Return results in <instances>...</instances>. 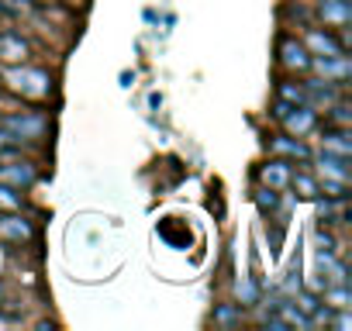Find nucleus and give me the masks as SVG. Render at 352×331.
I'll list each match as a JSON object with an SVG mask.
<instances>
[{"mask_svg": "<svg viewBox=\"0 0 352 331\" xmlns=\"http://www.w3.org/2000/svg\"><path fill=\"white\" fill-rule=\"evenodd\" d=\"M69 4H73V8H87V4H90V0H69Z\"/></svg>", "mask_w": 352, "mask_h": 331, "instance_id": "obj_25", "label": "nucleus"}, {"mask_svg": "<svg viewBox=\"0 0 352 331\" xmlns=\"http://www.w3.org/2000/svg\"><path fill=\"white\" fill-rule=\"evenodd\" d=\"M280 97H283L287 104H307V100H304V87H294V83H287V80L280 83Z\"/></svg>", "mask_w": 352, "mask_h": 331, "instance_id": "obj_19", "label": "nucleus"}, {"mask_svg": "<svg viewBox=\"0 0 352 331\" xmlns=\"http://www.w3.org/2000/svg\"><path fill=\"white\" fill-rule=\"evenodd\" d=\"M0 8H4V4H0Z\"/></svg>", "mask_w": 352, "mask_h": 331, "instance_id": "obj_28", "label": "nucleus"}, {"mask_svg": "<svg viewBox=\"0 0 352 331\" xmlns=\"http://www.w3.org/2000/svg\"><path fill=\"white\" fill-rule=\"evenodd\" d=\"M266 235H270V255H280L283 235H287V221H273V228H266Z\"/></svg>", "mask_w": 352, "mask_h": 331, "instance_id": "obj_16", "label": "nucleus"}, {"mask_svg": "<svg viewBox=\"0 0 352 331\" xmlns=\"http://www.w3.org/2000/svg\"><path fill=\"white\" fill-rule=\"evenodd\" d=\"M328 83H335V87H345V80L352 76V62H349V56L342 52V56H324V59H314L311 62Z\"/></svg>", "mask_w": 352, "mask_h": 331, "instance_id": "obj_4", "label": "nucleus"}, {"mask_svg": "<svg viewBox=\"0 0 352 331\" xmlns=\"http://www.w3.org/2000/svg\"><path fill=\"white\" fill-rule=\"evenodd\" d=\"M324 152H335V155H352V138H349V131L345 128H331V131H324Z\"/></svg>", "mask_w": 352, "mask_h": 331, "instance_id": "obj_14", "label": "nucleus"}, {"mask_svg": "<svg viewBox=\"0 0 352 331\" xmlns=\"http://www.w3.org/2000/svg\"><path fill=\"white\" fill-rule=\"evenodd\" d=\"M0 235L11 238V242H32L35 228H32V221H25V218H4V221H0Z\"/></svg>", "mask_w": 352, "mask_h": 331, "instance_id": "obj_13", "label": "nucleus"}, {"mask_svg": "<svg viewBox=\"0 0 352 331\" xmlns=\"http://www.w3.org/2000/svg\"><path fill=\"white\" fill-rule=\"evenodd\" d=\"M324 290H328V286H324ZM328 297L335 300L338 310H349V300H352V297H349V286H345V283H338V290H328Z\"/></svg>", "mask_w": 352, "mask_h": 331, "instance_id": "obj_20", "label": "nucleus"}, {"mask_svg": "<svg viewBox=\"0 0 352 331\" xmlns=\"http://www.w3.org/2000/svg\"><path fill=\"white\" fill-rule=\"evenodd\" d=\"M280 121H283V128H287L290 135H297V138H300V135H307V131L314 128V121H318V117H314V107H307V104H294Z\"/></svg>", "mask_w": 352, "mask_h": 331, "instance_id": "obj_6", "label": "nucleus"}, {"mask_svg": "<svg viewBox=\"0 0 352 331\" xmlns=\"http://www.w3.org/2000/svg\"><path fill=\"white\" fill-rule=\"evenodd\" d=\"M4 83H8L14 93L28 97V100H45V97L52 93V76H49L45 69H38V66L4 69Z\"/></svg>", "mask_w": 352, "mask_h": 331, "instance_id": "obj_1", "label": "nucleus"}, {"mask_svg": "<svg viewBox=\"0 0 352 331\" xmlns=\"http://www.w3.org/2000/svg\"><path fill=\"white\" fill-rule=\"evenodd\" d=\"M214 321H218V324H232V321H235V307H218V310H214Z\"/></svg>", "mask_w": 352, "mask_h": 331, "instance_id": "obj_23", "label": "nucleus"}, {"mask_svg": "<svg viewBox=\"0 0 352 331\" xmlns=\"http://www.w3.org/2000/svg\"><path fill=\"white\" fill-rule=\"evenodd\" d=\"M290 187H294L297 197H304V201H314V197L321 194V187H318L314 176H307V173H290Z\"/></svg>", "mask_w": 352, "mask_h": 331, "instance_id": "obj_15", "label": "nucleus"}, {"mask_svg": "<svg viewBox=\"0 0 352 331\" xmlns=\"http://www.w3.org/2000/svg\"><path fill=\"white\" fill-rule=\"evenodd\" d=\"M259 180H263V187H270V190H283V187H290V162L273 159V162L259 166Z\"/></svg>", "mask_w": 352, "mask_h": 331, "instance_id": "obj_7", "label": "nucleus"}, {"mask_svg": "<svg viewBox=\"0 0 352 331\" xmlns=\"http://www.w3.org/2000/svg\"><path fill=\"white\" fill-rule=\"evenodd\" d=\"M38 4H49V0H38Z\"/></svg>", "mask_w": 352, "mask_h": 331, "instance_id": "obj_26", "label": "nucleus"}, {"mask_svg": "<svg viewBox=\"0 0 352 331\" xmlns=\"http://www.w3.org/2000/svg\"><path fill=\"white\" fill-rule=\"evenodd\" d=\"M328 111H331V121H335L338 128H345V124H349V104H335V100H331V104H328Z\"/></svg>", "mask_w": 352, "mask_h": 331, "instance_id": "obj_21", "label": "nucleus"}, {"mask_svg": "<svg viewBox=\"0 0 352 331\" xmlns=\"http://www.w3.org/2000/svg\"><path fill=\"white\" fill-rule=\"evenodd\" d=\"M307 49H314L318 56H342L345 52V45L331 35V32H321V28H307V42H304Z\"/></svg>", "mask_w": 352, "mask_h": 331, "instance_id": "obj_9", "label": "nucleus"}, {"mask_svg": "<svg viewBox=\"0 0 352 331\" xmlns=\"http://www.w3.org/2000/svg\"><path fill=\"white\" fill-rule=\"evenodd\" d=\"M0 207H4V211H18L21 207V194L14 187H8V183H0Z\"/></svg>", "mask_w": 352, "mask_h": 331, "instance_id": "obj_17", "label": "nucleus"}, {"mask_svg": "<svg viewBox=\"0 0 352 331\" xmlns=\"http://www.w3.org/2000/svg\"><path fill=\"white\" fill-rule=\"evenodd\" d=\"M4 128H8L14 138L38 141V138L49 131V117H45L42 111H21V114H11V117H4Z\"/></svg>", "mask_w": 352, "mask_h": 331, "instance_id": "obj_2", "label": "nucleus"}, {"mask_svg": "<svg viewBox=\"0 0 352 331\" xmlns=\"http://www.w3.org/2000/svg\"><path fill=\"white\" fill-rule=\"evenodd\" d=\"M270 148L280 152V155H287V159H294V162L311 155V152L304 148V141H294V135H273V138H270Z\"/></svg>", "mask_w": 352, "mask_h": 331, "instance_id": "obj_12", "label": "nucleus"}, {"mask_svg": "<svg viewBox=\"0 0 352 331\" xmlns=\"http://www.w3.org/2000/svg\"><path fill=\"white\" fill-rule=\"evenodd\" d=\"M0 293H4V290H0Z\"/></svg>", "mask_w": 352, "mask_h": 331, "instance_id": "obj_27", "label": "nucleus"}, {"mask_svg": "<svg viewBox=\"0 0 352 331\" xmlns=\"http://www.w3.org/2000/svg\"><path fill=\"white\" fill-rule=\"evenodd\" d=\"M14 145H18V138H14L8 128H0V155H11V152H14Z\"/></svg>", "mask_w": 352, "mask_h": 331, "instance_id": "obj_22", "label": "nucleus"}, {"mask_svg": "<svg viewBox=\"0 0 352 331\" xmlns=\"http://www.w3.org/2000/svg\"><path fill=\"white\" fill-rule=\"evenodd\" d=\"M318 14H321V21H328L335 28H345L352 21V0H321Z\"/></svg>", "mask_w": 352, "mask_h": 331, "instance_id": "obj_8", "label": "nucleus"}, {"mask_svg": "<svg viewBox=\"0 0 352 331\" xmlns=\"http://www.w3.org/2000/svg\"><path fill=\"white\" fill-rule=\"evenodd\" d=\"M335 328H342V331H349V328H352V321H349V314H345V310L335 317Z\"/></svg>", "mask_w": 352, "mask_h": 331, "instance_id": "obj_24", "label": "nucleus"}, {"mask_svg": "<svg viewBox=\"0 0 352 331\" xmlns=\"http://www.w3.org/2000/svg\"><path fill=\"white\" fill-rule=\"evenodd\" d=\"M38 180V170L32 162H11V166H0V183H8V187H32Z\"/></svg>", "mask_w": 352, "mask_h": 331, "instance_id": "obj_5", "label": "nucleus"}, {"mask_svg": "<svg viewBox=\"0 0 352 331\" xmlns=\"http://www.w3.org/2000/svg\"><path fill=\"white\" fill-rule=\"evenodd\" d=\"M0 59L4 62H25L28 59V42L14 32H4L0 35Z\"/></svg>", "mask_w": 352, "mask_h": 331, "instance_id": "obj_11", "label": "nucleus"}, {"mask_svg": "<svg viewBox=\"0 0 352 331\" xmlns=\"http://www.w3.org/2000/svg\"><path fill=\"white\" fill-rule=\"evenodd\" d=\"M318 166H321V173H324V180H342V183H349V159L345 155H335V152H321L318 155Z\"/></svg>", "mask_w": 352, "mask_h": 331, "instance_id": "obj_10", "label": "nucleus"}, {"mask_svg": "<svg viewBox=\"0 0 352 331\" xmlns=\"http://www.w3.org/2000/svg\"><path fill=\"white\" fill-rule=\"evenodd\" d=\"M256 204H259V211H263V214H270V211H276L280 197H276V190L263 187V190H256Z\"/></svg>", "mask_w": 352, "mask_h": 331, "instance_id": "obj_18", "label": "nucleus"}, {"mask_svg": "<svg viewBox=\"0 0 352 331\" xmlns=\"http://www.w3.org/2000/svg\"><path fill=\"white\" fill-rule=\"evenodd\" d=\"M276 52H280V62H283L290 73H304V69H311V59H307V45H304V42L283 35Z\"/></svg>", "mask_w": 352, "mask_h": 331, "instance_id": "obj_3", "label": "nucleus"}]
</instances>
